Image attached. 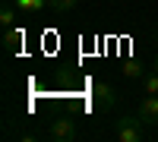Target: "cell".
<instances>
[{"label":"cell","mask_w":158,"mask_h":142,"mask_svg":"<svg viewBox=\"0 0 158 142\" xmlns=\"http://www.w3.org/2000/svg\"><path fill=\"white\" fill-rule=\"evenodd\" d=\"M76 136V123L70 117H57V120H51V130H48V139H54V142H70Z\"/></svg>","instance_id":"obj_3"},{"label":"cell","mask_w":158,"mask_h":142,"mask_svg":"<svg viewBox=\"0 0 158 142\" xmlns=\"http://www.w3.org/2000/svg\"><path fill=\"white\" fill-rule=\"evenodd\" d=\"M13 22H16V3H13V0H6L3 10H0V25H3V29H10Z\"/></svg>","instance_id":"obj_6"},{"label":"cell","mask_w":158,"mask_h":142,"mask_svg":"<svg viewBox=\"0 0 158 142\" xmlns=\"http://www.w3.org/2000/svg\"><path fill=\"white\" fill-rule=\"evenodd\" d=\"M155 73H158V57H155Z\"/></svg>","instance_id":"obj_11"},{"label":"cell","mask_w":158,"mask_h":142,"mask_svg":"<svg viewBox=\"0 0 158 142\" xmlns=\"http://www.w3.org/2000/svg\"><path fill=\"white\" fill-rule=\"evenodd\" d=\"M142 88H146V95H158V73H146L142 76Z\"/></svg>","instance_id":"obj_9"},{"label":"cell","mask_w":158,"mask_h":142,"mask_svg":"<svg viewBox=\"0 0 158 142\" xmlns=\"http://www.w3.org/2000/svg\"><path fill=\"white\" fill-rule=\"evenodd\" d=\"M114 136L120 139V142H142V120H139V114H127V117H120L114 123Z\"/></svg>","instance_id":"obj_1"},{"label":"cell","mask_w":158,"mask_h":142,"mask_svg":"<svg viewBox=\"0 0 158 142\" xmlns=\"http://www.w3.org/2000/svg\"><path fill=\"white\" fill-rule=\"evenodd\" d=\"M92 101H95V111H101V114L114 111V104H117L114 85L111 82H95V85H92Z\"/></svg>","instance_id":"obj_2"},{"label":"cell","mask_w":158,"mask_h":142,"mask_svg":"<svg viewBox=\"0 0 158 142\" xmlns=\"http://www.w3.org/2000/svg\"><path fill=\"white\" fill-rule=\"evenodd\" d=\"M13 3H16V10H22V13H38V10L48 6V0H13Z\"/></svg>","instance_id":"obj_8"},{"label":"cell","mask_w":158,"mask_h":142,"mask_svg":"<svg viewBox=\"0 0 158 142\" xmlns=\"http://www.w3.org/2000/svg\"><path fill=\"white\" fill-rule=\"evenodd\" d=\"M136 114H139V120L146 126H155L158 123V95H146L139 101V111Z\"/></svg>","instance_id":"obj_4"},{"label":"cell","mask_w":158,"mask_h":142,"mask_svg":"<svg viewBox=\"0 0 158 142\" xmlns=\"http://www.w3.org/2000/svg\"><path fill=\"white\" fill-rule=\"evenodd\" d=\"M120 70H123V76H130V79H142V76H146V67H142L139 60H127Z\"/></svg>","instance_id":"obj_7"},{"label":"cell","mask_w":158,"mask_h":142,"mask_svg":"<svg viewBox=\"0 0 158 142\" xmlns=\"http://www.w3.org/2000/svg\"><path fill=\"white\" fill-rule=\"evenodd\" d=\"M76 3H79V0H48V6L54 10V13H70Z\"/></svg>","instance_id":"obj_10"},{"label":"cell","mask_w":158,"mask_h":142,"mask_svg":"<svg viewBox=\"0 0 158 142\" xmlns=\"http://www.w3.org/2000/svg\"><path fill=\"white\" fill-rule=\"evenodd\" d=\"M22 38H25V32H22V29H16V25H10V29L3 32L6 54H16V51H19V44H22Z\"/></svg>","instance_id":"obj_5"}]
</instances>
